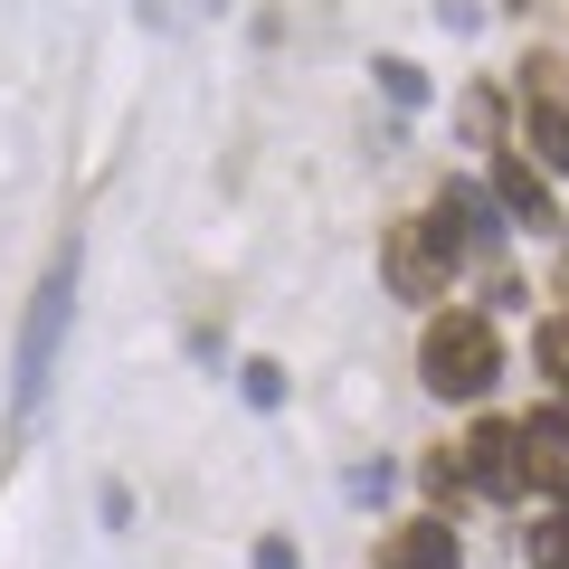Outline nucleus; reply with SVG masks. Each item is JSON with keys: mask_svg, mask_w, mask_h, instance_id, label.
I'll use <instances>...</instances> for the list:
<instances>
[{"mask_svg": "<svg viewBox=\"0 0 569 569\" xmlns=\"http://www.w3.org/2000/svg\"><path fill=\"white\" fill-rule=\"evenodd\" d=\"M67 323H77V247H58L39 276V295H29V323H20V361H10V418H39L48 408V380H58V342Z\"/></svg>", "mask_w": 569, "mask_h": 569, "instance_id": "1", "label": "nucleus"}, {"mask_svg": "<svg viewBox=\"0 0 569 569\" xmlns=\"http://www.w3.org/2000/svg\"><path fill=\"white\" fill-rule=\"evenodd\" d=\"M418 380L437 389V399H485L493 380H503V342H493L485 313H437L418 342Z\"/></svg>", "mask_w": 569, "mask_h": 569, "instance_id": "2", "label": "nucleus"}, {"mask_svg": "<svg viewBox=\"0 0 569 569\" xmlns=\"http://www.w3.org/2000/svg\"><path fill=\"white\" fill-rule=\"evenodd\" d=\"M380 276H389V295H399V305H437L456 266L437 257L427 219H399V228H380Z\"/></svg>", "mask_w": 569, "mask_h": 569, "instance_id": "3", "label": "nucleus"}, {"mask_svg": "<svg viewBox=\"0 0 569 569\" xmlns=\"http://www.w3.org/2000/svg\"><path fill=\"white\" fill-rule=\"evenodd\" d=\"M427 238H437V257H447V266L485 257V247H493V200L475 181H447V190H437V209H427Z\"/></svg>", "mask_w": 569, "mask_h": 569, "instance_id": "4", "label": "nucleus"}, {"mask_svg": "<svg viewBox=\"0 0 569 569\" xmlns=\"http://www.w3.org/2000/svg\"><path fill=\"white\" fill-rule=\"evenodd\" d=\"M512 456H522V485L531 493L569 503V408H531V418L512 427Z\"/></svg>", "mask_w": 569, "mask_h": 569, "instance_id": "5", "label": "nucleus"}, {"mask_svg": "<svg viewBox=\"0 0 569 569\" xmlns=\"http://www.w3.org/2000/svg\"><path fill=\"white\" fill-rule=\"evenodd\" d=\"M456 475H466L475 493H493V503H512V493H522V456H512V427H503V418H485L466 447H456Z\"/></svg>", "mask_w": 569, "mask_h": 569, "instance_id": "6", "label": "nucleus"}, {"mask_svg": "<svg viewBox=\"0 0 569 569\" xmlns=\"http://www.w3.org/2000/svg\"><path fill=\"white\" fill-rule=\"evenodd\" d=\"M380 569H466V531L427 512V522H408V531L380 541Z\"/></svg>", "mask_w": 569, "mask_h": 569, "instance_id": "7", "label": "nucleus"}, {"mask_svg": "<svg viewBox=\"0 0 569 569\" xmlns=\"http://www.w3.org/2000/svg\"><path fill=\"white\" fill-rule=\"evenodd\" d=\"M493 209H503V219H522V228H569L560 200H550V181L522 162V152H503V162H493Z\"/></svg>", "mask_w": 569, "mask_h": 569, "instance_id": "8", "label": "nucleus"}, {"mask_svg": "<svg viewBox=\"0 0 569 569\" xmlns=\"http://www.w3.org/2000/svg\"><path fill=\"white\" fill-rule=\"evenodd\" d=\"M522 142H531V171H560L569 181V104H550V96H522Z\"/></svg>", "mask_w": 569, "mask_h": 569, "instance_id": "9", "label": "nucleus"}, {"mask_svg": "<svg viewBox=\"0 0 569 569\" xmlns=\"http://www.w3.org/2000/svg\"><path fill=\"white\" fill-rule=\"evenodd\" d=\"M522 550H531V569H569V503L541 512V522L522 531Z\"/></svg>", "mask_w": 569, "mask_h": 569, "instance_id": "10", "label": "nucleus"}, {"mask_svg": "<svg viewBox=\"0 0 569 569\" xmlns=\"http://www.w3.org/2000/svg\"><path fill=\"white\" fill-rule=\"evenodd\" d=\"M456 123H466V142H475V152H503V104H493L485 86H475V96L456 104Z\"/></svg>", "mask_w": 569, "mask_h": 569, "instance_id": "11", "label": "nucleus"}, {"mask_svg": "<svg viewBox=\"0 0 569 569\" xmlns=\"http://www.w3.org/2000/svg\"><path fill=\"white\" fill-rule=\"evenodd\" d=\"M238 389H247V408H284V370H276V361H247Z\"/></svg>", "mask_w": 569, "mask_h": 569, "instance_id": "12", "label": "nucleus"}, {"mask_svg": "<svg viewBox=\"0 0 569 569\" xmlns=\"http://www.w3.org/2000/svg\"><path fill=\"white\" fill-rule=\"evenodd\" d=\"M380 96H389V104H427V77H418L408 58H380Z\"/></svg>", "mask_w": 569, "mask_h": 569, "instance_id": "13", "label": "nucleus"}, {"mask_svg": "<svg viewBox=\"0 0 569 569\" xmlns=\"http://www.w3.org/2000/svg\"><path fill=\"white\" fill-rule=\"evenodd\" d=\"M541 370L560 380V399H569V323H541Z\"/></svg>", "mask_w": 569, "mask_h": 569, "instance_id": "14", "label": "nucleus"}, {"mask_svg": "<svg viewBox=\"0 0 569 569\" xmlns=\"http://www.w3.org/2000/svg\"><path fill=\"white\" fill-rule=\"evenodd\" d=\"M257 569H305V560H295V541H276V531H266V541H257Z\"/></svg>", "mask_w": 569, "mask_h": 569, "instance_id": "15", "label": "nucleus"}, {"mask_svg": "<svg viewBox=\"0 0 569 569\" xmlns=\"http://www.w3.org/2000/svg\"><path fill=\"white\" fill-rule=\"evenodd\" d=\"M503 10H531V0H503Z\"/></svg>", "mask_w": 569, "mask_h": 569, "instance_id": "16", "label": "nucleus"}]
</instances>
